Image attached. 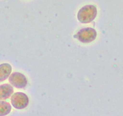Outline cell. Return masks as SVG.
Instances as JSON below:
<instances>
[{"label":"cell","mask_w":123,"mask_h":116,"mask_svg":"<svg viewBox=\"0 0 123 116\" xmlns=\"http://www.w3.org/2000/svg\"><path fill=\"white\" fill-rule=\"evenodd\" d=\"M10 83L17 88H24L27 84V80L25 76L20 72L12 73L9 78Z\"/></svg>","instance_id":"277c9868"},{"label":"cell","mask_w":123,"mask_h":116,"mask_svg":"<svg viewBox=\"0 0 123 116\" xmlns=\"http://www.w3.org/2000/svg\"><path fill=\"white\" fill-rule=\"evenodd\" d=\"M14 92L12 87L9 84L0 85V99H6L11 96Z\"/></svg>","instance_id":"8992f818"},{"label":"cell","mask_w":123,"mask_h":116,"mask_svg":"<svg viewBox=\"0 0 123 116\" xmlns=\"http://www.w3.org/2000/svg\"><path fill=\"white\" fill-rule=\"evenodd\" d=\"M11 101L15 109H23L28 106L29 99L27 95L24 93L17 92L12 96Z\"/></svg>","instance_id":"3957f363"},{"label":"cell","mask_w":123,"mask_h":116,"mask_svg":"<svg viewBox=\"0 0 123 116\" xmlns=\"http://www.w3.org/2000/svg\"><path fill=\"white\" fill-rule=\"evenodd\" d=\"M97 35V33L95 29L91 27H87L79 30L78 33L74 35V37L77 38L80 41L86 43L95 40Z\"/></svg>","instance_id":"7a4b0ae2"},{"label":"cell","mask_w":123,"mask_h":116,"mask_svg":"<svg viewBox=\"0 0 123 116\" xmlns=\"http://www.w3.org/2000/svg\"><path fill=\"white\" fill-rule=\"evenodd\" d=\"M97 9L94 5H86L83 6L78 13L77 17L80 22L83 24L91 22L96 17Z\"/></svg>","instance_id":"6da1fadb"},{"label":"cell","mask_w":123,"mask_h":116,"mask_svg":"<svg viewBox=\"0 0 123 116\" xmlns=\"http://www.w3.org/2000/svg\"><path fill=\"white\" fill-rule=\"evenodd\" d=\"M11 106L9 102L0 101V116H5L10 113Z\"/></svg>","instance_id":"52a82bcc"},{"label":"cell","mask_w":123,"mask_h":116,"mask_svg":"<svg viewBox=\"0 0 123 116\" xmlns=\"http://www.w3.org/2000/svg\"><path fill=\"white\" fill-rule=\"evenodd\" d=\"M12 67L8 63L0 64V82L6 80L10 75Z\"/></svg>","instance_id":"5b68a950"}]
</instances>
